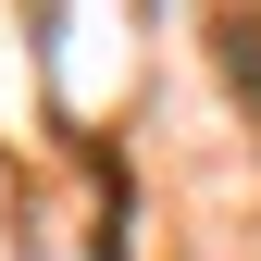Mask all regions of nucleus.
I'll use <instances>...</instances> for the list:
<instances>
[{
    "label": "nucleus",
    "instance_id": "nucleus-1",
    "mask_svg": "<svg viewBox=\"0 0 261 261\" xmlns=\"http://www.w3.org/2000/svg\"><path fill=\"white\" fill-rule=\"evenodd\" d=\"M224 75H237L249 112H261V0H237V13H224Z\"/></svg>",
    "mask_w": 261,
    "mask_h": 261
}]
</instances>
